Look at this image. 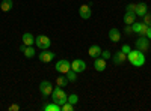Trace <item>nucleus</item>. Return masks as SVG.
I'll return each mask as SVG.
<instances>
[{
    "mask_svg": "<svg viewBox=\"0 0 151 111\" xmlns=\"http://www.w3.org/2000/svg\"><path fill=\"white\" fill-rule=\"evenodd\" d=\"M127 60L130 62V65L136 66V68H141L145 65V62H147V57L144 54V51L141 50H132L129 54H127Z\"/></svg>",
    "mask_w": 151,
    "mask_h": 111,
    "instance_id": "nucleus-1",
    "label": "nucleus"
},
{
    "mask_svg": "<svg viewBox=\"0 0 151 111\" xmlns=\"http://www.w3.org/2000/svg\"><path fill=\"white\" fill-rule=\"evenodd\" d=\"M52 101L56 102V104H59V105L65 104V102L68 101V95L65 93L64 87H59V86H56V87L53 89V92H52Z\"/></svg>",
    "mask_w": 151,
    "mask_h": 111,
    "instance_id": "nucleus-2",
    "label": "nucleus"
},
{
    "mask_svg": "<svg viewBox=\"0 0 151 111\" xmlns=\"http://www.w3.org/2000/svg\"><path fill=\"white\" fill-rule=\"evenodd\" d=\"M53 84L50 83L48 80H42L41 83H40V93H41V96L44 98V99H47L48 96H52V92H53Z\"/></svg>",
    "mask_w": 151,
    "mask_h": 111,
    "instance_id": "nucleus-3",
    "label": "nucleus"
},
{
    "mask_svg": "<svg viewBox=\"0 0 151 111\" xmlns=\"http://www.w3.org/2000/svg\"><path fill=\"white\" fill-rule=\"evenodd\" d=\"M35 45L40 48V50H48L50 45H52V41L47 35H38L35 38Z\"/></svg>",
    "mask_w": 151,
    "mask_h": 111,
    "instance_id": "nucleus-4",
    "label": "nucleus"
},
{
    "mask_svg": "<svg viewBox=\"0 0 151 111\" xmlns=\"http://www.w3.org/2000/svg\"><path fill=\"white\" fill-rule=\"evenodd\" d=\"M132 29H133V33L139 35V36H145L147 32H148V26L144 21H134L132 24Z\"/></svg>",
    "mask_w": 151,
    "mask_h": 111,
    "instance_id": "nucleus-5",
    "label": "nucleus"
},
{
    "mask_svg": "<svg viewBox=\"0 0 151 111\" xmlns=\"http://www.w3.org/2000/svg\"><path fill=\"white\" fill-rule=\"evenodd\" d=\"M55 69H56L59 74H64V75H65V74L71 69V62H70V60H67V59H62V60L56 62Z\"/></svg>",
    "mask_w": 151,
    "mask_h": 111,
    "instance_id": "nucleus-6",
    "label": "nucleus"
},
{
    "mask_svg": "<svg viewBox=\"0 0 151 111\" xmlns=\"http://www.w3.org/2000/svg\"><path fill=\"white\" fill-rule=\"evenodd\" d=\"M134 45H136V50H141V51L145 53L150 48V39L147 38V36H139V38L136 39Z\"/></svg>",
    "mask_w": 151,
    "mask_h": 111,
    "instance_id": "nucleus-7",
    "label": "nucleus"
},
{
    "mask_svg": "<svg viewBox=\"0 0 151 111\" xmlns=\"http://www.w3.org/2000/svg\"><path fill=\"white\" fill-rule=\"evenodd\" d=\"M79 17L82 20H89L92 17V11H91V5L88 3V5H82L79 8Z\"/></svg>",
    "mask_w": 151,
    "mask_h": 111,
    "instance_id": "nucleus-8",
    "label": "nucleus"
},
{
    "mask_svg": "<svg viewBox=\"0 0 151 111\" xmlns=\"http://www.w3.org/2000/svg\"><path fill=\"white\" fill-rule=\"evenodd\" d=\"M71 69H73V71H76L77 74L83 72V71L86 69V63H85V60H82V59H76V60H73V62H71Z\"/></svg>",
    "mask_w": 151,
    "mask_h": 111,
    "instance_id": "nucleus-9",
    "label": "nucleus"
},
{
    "mask_svg": "<svg viewBox=\"0 0 151 111\" xmlns=\"http://www.w3.org/2000/svg\"><path fill=\"white\" fill-rule=\"evenodd\" d=\"M55 53L50 51V50H41L40 53V62H42V63H50L53 59H55Z\"/></svg>",
    "mask_w": 151,
    "mask_h": 111,
    "instance_id": "nucleus-10",
    "label": "nucleus"
},
{
    "mask_svg": "<svg viewBox=\"0 0 151 111\" xmlns=\"http://www.w3.org/2000/svg\"><path fill=\"white\" fill-rule=\"evenodd\" d=\"M107 68V60H104L103 57H97L94 59V69L97 72H103Z\"/></svg>",
    "mask_w": 151,
    "mask_h": 111,
    "instance_id": "nucleus-11",
    "label": "nucleus"
},
{
    "mask_svg": "<svg viewBox=\"0 0 151 111\" xmlns=\"http://www.w3.org/2000/svg\"><path fill=\"white\" fill-rule=\"evenodd\" d=\"M127 60V54L122 51H116L115 54H112V62L113 65H124V62Z\"/></svg>",
    "mask_w": 151,
    "mask_h": 111,
    "instance_id": "nucleus-12",
    "label": "nucleus"
},
{
    "mask_svg": "<svg viewBox=\"0 0 151 111\" xmlns=\"http://www.w3.org/2000/svg\"><path fill=\"white\" fill-rule=\"evenodd\" d=\"M109 39L112 41V42H119L121 41V32H119V29H116V27H112L110 30H109Z\"/></svg>",
    "mask_w": 151,
    "mask_h": 111,
    "instance_id": "nucleus-13",
    "label": "nucleus"
},
{
    "mask_svg": "<svg viewBox=\"0 0 151 111\" xmlns=\"http://www.w3.org/2000/svg\"><path fill=\"white\" fill-rule=\"evenodd\" d=\"M101 48H100V45H97V44H94V45H91L89 47V50H88V54H89L91 57H94V59H97V57H100L101 56Z\"/></svg>",
    "mask_w": 151,
    "mask_h": 111,
    "instance_id": "nucleus-14",
    "label": "nucleus"
},
{
    "mask_svg": "<svg viewBox=\"0 0 151 111\" xmlns=\"http://www.w3.org/2000/svg\"><path fill=\"white\" fill-rule=\"evenodd\" d=\"M136 17H144L147 12H148V8H147V3L141 2V3H136Z\"/></svg>",
    "mask_w": 151,
    "mask_h": 111,
    "instance_id": "nucleus-15",
    "label": "nucleus"
},
{
    "mask_svg": "<svg viewBox=\"0 0 151 111\" xmlns=\"http://www.w3.org/2000/svg\"><path fill=\"white\" fill-rule=\"evenodd\" d=\"M21 41H23V44L26 45V47L33 45V44H35V36H33L30 32H26V33H23V38H21Z\"/></svg>",
    "mask_w": 151,
    "mask_h": 111,
    "instance_id": "nucleus-16",
    "label": "nucleus"
},
{
    "mask_svg": "<svg viewBox=\"0 0 151 111\" xmlns=\"http://www.w3.org/2000/svg\"><path fill=\"white\" fill-rule=\"evenodd\" d=\"M134 21H136V12H129V11H125V14H124V24L132 26Z\"/></svg>",
    "mask_w": 151,
    "mask_h": 111,
    "instance_id": "nucleus-17",
    "label": "nucleus"
},
{
    "mask_svg": "<svg viewBox=\"0 0 151 111\" xmlns=\"http://www.w3.org/2000/svg\"><path fill=\"white\" fill-rule=\"evenodd\" d=\"M12 6H14V2H12V0H2V3H0L2 12H9L12 9Z\"/></svg>",
    "mask_w": 151,
    "mask_h": 111,
    "instance_id": "nucleus-18",
    "label": "nucleus"
},
{
    "mask_svg": "<svg viewBox=\"0 0 151 111\" xmlns=\"http://www.w3.org/2000/svg\"><path fill=\"white\" fill-rule=\"evenodd\" d=\"M41 110H42V111H60V105L56 104V102H52V104H45V105H42Z\"/></svg>",
    "mask_w": 151,
    "mask_h": 111,
    "instance_id": "nucleus-19",
    "label": "nucleus"
},
{
    "mask_svg": "<svg viewBox=\"0 0 151 111\" xmlns=\"http://www.w3.org/2000/svg\"><path fill=\"white\" fill-rule=\"evenodd\" d=\"M23 54H24V57L32 59V57H35V56H36V51H35V48H33L32 45H29V47H24Z\"/></svg>",
    "mask_w": 151,
    "mask_h": 111,
    "instance_id": "nucleus-20",
    "label": "nucleus"
},
{
    "mask_svg": "<svg viewBox=\"0 0 151 111\" xmlns=\"http://www.w3.org/2000/svg\"><path fill=\"white\" fill-rule=\"evenodd\" d=\"M68 83H70V81H68L67 75L64 77V74H62V77H58V78H56V86H59V87H65Z\"/></svg>",
    "mask_w": 151,
    "mask_h": 111,
    "instance_id": "nucleus-21",
    "label": "nucleus"
},
{
    "mask_svg": "<svg viewBox=\"0 0 151 111\" xmlns=\"http://www.w3.org/2000/svg\"><path fill=\"white\" fill-rule=\"evenodd\" d=\"M65 75H67V78H68V81H70V83H74L76 80H77V72L73 71V69H70V71L65 74Z\"/></svg>",
    "mask_w": 151,
    "mask_h": 111,
    "instance_id": "nucleus-22",
    "label": "nucleus"
},
{
    "mask_svg": "<svg viewBox=\"0 0 151 111\" xmlns=\"http://www.w3.org/2000/svg\"><path fill=\"white\" fill-rule=\"evenodd\" d=\"M74 107H76V105H73V104H70V102L67 101L65 104H62V105H60V111H73Z\"/></svg>",
    "mask_w": 151,
    "mask_h": 111,
    "instance_id": "nucleus-23",
    "label": "nucleus"
},
{
    "mask_svg": "<svg viewBox=\"0 0 151 111\" xmlns=\"http://www.w3.org/2000/svg\"><path fill=\"white\" fill-rule=\"evenodd\" d=\"M68 102L70 104H73V105H76L79 102V96L76 95V93H73V95H68Z\"/></svg>",
    "mask_w": 151,
    "mask_h": 111,
    "instance_id": "nucleus-24",
    "label": "nucleus"
},
{
    "mask_svg": "<svg viewBox=\"0 0 151 111\" xmlns=\"http://www.w3.org/2000/svg\"><path fill=\"white\" fill-rule=\"evenodd\" d=\"M142 20H144V23L147 24L148 27H151V12H147V14L142 17Z\"/></svg>",
    "mask_w": 151,
    "mask_h": 111,
    "instance_id": "nucleus-25",
    "label": "nucleus"
},
{
    "mask_svg": "<svg viewBox=\"0 0 151 111\" xmlns=\"http://www.w3.org/2000/svg\"><path fill=\"white\" fill-rule=\"evenodd\" d=\"M100 57H103L104 60H107V59H110L112 57V54H110V51L109 50H104V51H101V56Z\"/></svg>",
    "mask_w": 151,
    "mask_h": 111,
    "instance_id": "nucleus-26",
    "label": "nucleus"
},
{
    "mask_svg": "<svg viewBox=\"0 0 151 111\" xmlns=\"http://www.w3.org/2000/svg\"><path fill=\"white\" fill-rule=\"evenodd\" d=\"M121 51H122V53H125V54H129V53L132 51V48H130V45H127V44H124V45L121 47Z\"/></svg>",
    "mask_w": 151,
    "mask_h": 111,
    "instance_id": "nucleus-27",
    "label": "nucleus"
},
{
    "mask_svg": "<svg viewBox=\"0 0 151 111\" xmlns=\"http://www.w3.org/2000/svg\"><path fill=\"white\" fill-rule=\"evenodd\" d=\"M125 11H129V12H134L136 11V3H129L127 8H125Z\"/></svg>",
    "mask_w": 151,
    "mask_h": 111,
    "instance_id": "nucleus-28",
    "label": "nucleus"
},
{
    "mask_svg": "<svg viewBox=\"0 0 151 111\" xmlns=\"http://www.w3.org/2000/svg\"><path fill=\"white\" fill-rule=\"evenodd\" d=\"M124 33H125V35H132V33H133L132 26H127V24H125V27H124Z\"/></svg>",
    "mask_w": 151,
    "mask_h": 111,
    "instance_id": "nucleus-29",
    "label": "nucleus"
},
{
    "mask_svg": "<svg viewBox=\"0 0 151 111\" xmlns=\"http://www.w3.org/2000/svg\"><path fill=\"white\" fill-rule=\"evenodd\" d=\"M9 111H18L20 110V107L17 105V104H12V105H9V108H8Z\"/></svg>",
    "mask_w": 151,
    "mask_h": 111,
    "instance_id": "nucleus-30",
    "label": "nucleus"
},
{
    "mask_svg": "<svg viewBox=\"0 0 151 111\" xmlns=\"http://www.w3.org/2000/svg\"><path fill=\"white\" fill-rule=\"evenodd\" d=\"M145 36H147V38L151 41V27H148V32H147V35H145Z\"/></svg>",
    "mask_w": 151,
    "mask_h": 111,
    "instance_id": "nucleus-31",
    "label": "nucleus"
}]
</instances>
